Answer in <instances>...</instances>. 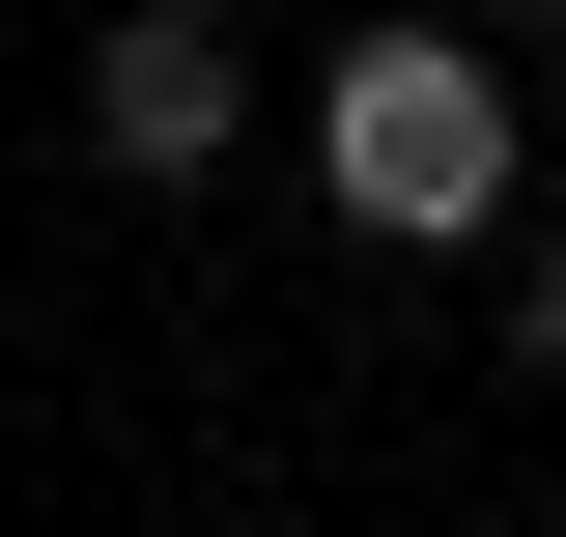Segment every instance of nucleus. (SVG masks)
Segmentation results:
<instances>
[{
	"instance_id": "obj_3",
	"label": "nucleus",
	"mask_w": 566,
	"mask_h": 537,
	"mask_svg": "<svg viewBox=\"0 0 566 537\" xmlns=\"http://www.w3.org/2000/svg\"><path fill=\"white\" fill-rule=\"evenodd\" d=\"M510 339H538V368H566V255H538V283H510Z\"/></svg>"
},
{
	"instance_id": "obj_1",
	"label": "nucleus",
	"mask_w": 566,
	"mask_h": 537,
	"mask_svg": "<svg viewBox=\"0 0 566 537\" xmlns=\"http://www.w3.org/2000/svg\"><path fill=\"white\" fill-rule=\"evenodd\" d=\"M312 170H340V227H368V255L510 227V57H482V29H368V57L312 85Z\"/></svg>"
},
{
	"instance_id": "obj_2",
	"label": "nucleus",
	"mask_w": 566,
	"mask_h": 537,
	"mask_svg": "<svg viewBox=\"0 0 566 537\" xmlns=\"http://www.w3.org/2000/svg\"><path fill=\"white\" fill-rule=\"evenodd\" d=\"M227 114H255V57H227L199 0H142L114 57H85V141H114V170H227Z\"/></svg>"
}]
</instances>
